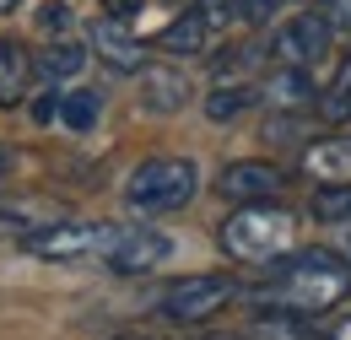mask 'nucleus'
<instances>
[{
    "mask_svg": "<svg viewBox=\"0 0 351 340\" xmlns=\"http://www.w3.org/2000/svg\"><path fill=\"white\" fill-rule=\"evenodd\" d=\"M287 189V173L265 157H243V162H227L217 178V195L227 206H254V200H281Z\"/></svg>",
    "mask_w": 351,
    "mask_h": 340,
    "instance_id": "0eeeda50",
    "label": "nucleus"
},
{
    "mask_svg": "<svg viewBox=\"0 0 351 340\" xmlns=\"http://www.w3.org/2000/svg\"><path fill=\"white\" fill-rule=\"evenodd\" d=\"M119 238V221H49L44 232H33L22 249L38 259H54V265H103L108 249Z\"/></svg>",
    "mask_w": 351,
    "mask_h": 340,
    "instance_id": "39448f33",
    "label": "nucleus"
},
{
    "mask_svg": "<svg viewBox=\"0 0 351 340\" xmlns=\"http://www.w3.org/2000/svg\"><path fill=\"white\" fill-rule=\"evenodd\" d=\"M308 216H313L319 227H341V232H351V184H324V189L313 195Z\"/></svg>",
    "mask_w": 351,
    "mask_h": 340,
    "instance_id": "6ab92c4d",
    "label": "nucleus"
},
{
    "mask_svg": "<svg viewBox=\"0 0 351 340\" xmlns=\"http://www.w3.org/2000/svg\"><path fill=\"white\" fill-rule=\"evenodd\" d=\"M195 11L211 22V33H227V27L243 22V16H238V0H195Z\"/></svg>",
    "mask_w": 351,
    "mask_h": 340,
    "instance_id": "412c9836",
    "label": "nucleus"
},
{
    "mask_svg": "<svg viewBox=\"0 0 351 340\" xmlns=\"http://www.w3.org/2000/svg\"><path fill=\"white\" fill-rule=\"evenodd\" d=\"M97 114H103V97H97L92 86L60 92V125H65V130H92V125H97Z\"/></svg>",
    "mask_w": 351,
    "mask_h": 340,
    "instance_id": "aec40b11",
    "label": "nucleus"
},
{
    "mask_svg": "<svg viewBox=\"0 0 351 340\" xmlns=\"http://www.w3.org/2000/svg\"><path fill=\"white\" fill-rule=\"evenodd\" d=\"M92 54L108 65V71H119V76H141L146 71V43L130 33V22H119V16H103L97 27H92Z\"/></svg>",
    "mask_w": 351,
    "mask_h": 340,
    "instance_id": "1a4fd4ad",
    "label": "nucleus"
},
{
    "mask_svg": "<svg viewBox=\"0 0 351 340\" xmlns=\"http://www.w3.org/2000/svg\"><path fill=\"white\" fill-rule=\"evenodd\" d=\"M49 221H60V211H49V206H33V200H22V206H0V232L5 238H33V232H44Z\"/></svg>",
    "mask_w": 351,
    "mask_h": 340,
    "instance_id": "a211bd4d",
    "label": "nucleus"
},
{
    "mask_svg": "<svg viewBox=\"0 0 351 340\" xmlns=\"http://www.w3.org/2000/svg\"><path fill=\"white\" fill-rule=\"evenodd\" d=\"M281 5L287 0H238V16H243V27H270L281 16Z\"/></svg>",
    "mask_w": 351,
    "mask_h": 340,
    "instance_id": "4be33fe9",
    "label": "nucleus"
},
{
    "mask_svg": "<svg viewBox=\"0 0 351 340\" xmlns=\"http://www.w3.org/2000/svg\"><path fill=\"white\" fill-rule=\"evenodd\" d=\"M200 340H243V335H200Z\"/></svg>",
    "mask_w": 351,
    "mask_h": 340,
    "instance_id": "c756f323",
    "label": "nucleus"
},
{
    "mask_svg": "<svg viewBox=\"0 0 351 340\" xmlns=\"http://www.w3.org/2000/svg\"><path fill=\"white\" fill-rule=\"evenodd\" d=\"M319 340H351V319H324V324H319Z\"/></svg>",
    "mask_w": 351,
    "mask_h": 340,
    "instance_id": "393cba45",
    "label": "nucleus"
},
{
    "mask_svg": "<svg viewBox=\"0 0 351 340\" xmlns=\"http://www.w3.org/2000/svg\"><path fill=\"white\" fill-rule=\"evenodd\" d=\"M108 5V16H119V22H130L135 11H141V0H103Z\"/></svg>",
    "mask_w": 351,
    "mask_h": 340,
    "instance_id": "a878e982",
    "label": "nucleus"
},
{
    "mask_svg": "<svg viewBox=\"0 0 351 340\" xmlns=\"http://www.w3.org/2000/svg\"><path fill=\"white\" fill-rule=\"evenodd\" d=\"M217 243L238 265H276L281 254L298 249V211L281 200H254V206H232V216L217 227Z\"/></svg>",
    "mask_w": 351,
    "mask_h": 340,
    "instance_id": "f03ea898",
    "label": "nucleus"
},
{
    "mask_svg": "<svg viewBox=\"0 0 351 340\" xmlns=\"http://www.w3.org/2000/svg\"><path fill=\"white\" fill-rule=\"evenodd\" d=\"M38 27H44V33H54V38H60V33H71V5H65V0L38 5Z\"/></svg>",
    "mask_w": 351,
    "mask_h": 340,
    "instance_id": "5701e85b",
    "label": "nucleus"
},
{
    "mask_svg": "<svg viewBox=\"0 0 351 340\" xmlns=\"http://www.w3.org/2000/svg\"><path fill=\"white\" fill-rule=\"evenodd\" d=\"M5 168H11V151H5V146H0V178H5Z\"/></svg>",
    "mask_w": 351,
    "mask_h": 340,
    "instance_id": "cd10ccee",
    "label": "nucleus"
},
{
    "mask_svg": "<svg viewBox=\"0 0 351 340\" xmlns=\"http://www.w3.org/2000/svg\"><path fill=\"white\" fill-rule=\"evenodd\" d=\"M303 173L324 184H351V135H313L303 141Z\"/></svg>",
    "mask_w": 351,
    "mask_h": 340,
    "instance_id": "ddd939ff",
    "label": "nucleus"
},
{
    "mask_svg": "<svg viewBox=\"0 0 351 340\" xmlns=\"http://www.w3.org/2000/svg\"><path fill=\"white\" fill-rule=\"evenodd\" d=\"M313 114H319L324 125H351V54H341V65H335V82L319 92Z\"/></svg>",
    "mask_w": 351,
    "mask_h": 340,
    "instance_id": "f3484780",
    "label": "nucleus"
},
{
    "mask_svg": "<svg viewBox=\"0 0 351 340\" xmlns=\"http://www.w3.org/2000/svg\"><path fill=\"white\" fill-rule=\"evenodd\" d=\"M16 5H22V0H0V16H5V11H16Z\"/></svg>",
    "mask_w": 351,
    "mask_h": 340,
    "instance_id": "c85d7f7f",
    "label": "nucleus"
},
{
    "mask_svg": "<svg viewBox=\"0 0 351 340\" xmlns=\"http://www.w3.org/2000/svg\"><path fill=\"white\" fill-rule=\"evenodd\" d=\"M330 22H335V33H351V0H330V11H324Z\"/></svg>",
    "mask_w": 351,
    "mask_h": 340,
    "instance_id": "b1692460",
    "label": "nucleus"
},
{
    "mask_svg": "<svg viewBox=\"0 0 351 340\" xmlns=\"http://www.w3.org/2000/svg\"><path fill=\"white\" fill-rule=\"evenodd\" d=\"M238 292H243V281H232V276H184L157 298V319L173 330H200L217 313H227Z\"/></svg>",
    "mask_w": 351,
    "mask_h": 340,
    "instance_id": "20e7f679",
    "label": "nucleus"
},
{
    "mask_svg": "<svg viewBox=\"0 0 351 340\" xmlns=\"http://www.w3.org/2000/svg\"><path fill=\"white\" fill-rule=\"evenodd\" d=\"M211 38H217V33H211V22L189 5L178 22H168V27L157 33V49H162V54H206V49H211Z\"/></svg>",
    "mask_w": 351,
    "mask_h": 340,
    "instance_id": "2eb2a0df",
    "label": "nucleus"
},
{
    "mask_svg": "<svg viewBox=\"0 0 351 340\" xmlns=\"http://www.w3.org/2000/svg\"><path fill=\"white\" fill-rule=\"evenodd\" d=\"M168 254H173V243H168L157 227H119V238H114V249L103 259V270H114V276H141V270H157Z\"/></svg>",
    "mask_w": 351,
    "mask_h": 340,
    "instance_id": "6e6552de",
    "label": "nucleus"
},
{
    "mask_svg": "<svg viewBox=\"0 0 351 340\" xmlns=\"http://www.w3.org/2000/svg\"><path fill=\"white\" fill-rule=\"evenodd\" d=\"M82 65H87V49H82L76 38H65V33H60V38L38 54V82H49V86L76 82V76H82Z\"/></svg>",
    "mask_w": 351,
    "mask_h": 340,
    "instance_id": "dca6fc26",
    "label": "nucleus"
},
{
    "mask_svg": "<svg viewBox=\"0 0 351 340\" xmlns=\"http://www.w3.org/2000/svg\"><path fill=\"white\" fill-rule=\"evenodd\" d=\"M351 298V259L335 249H292L265 265V281L243 287L238 302L249 313H330Z\"/></svg>",
    "mask_w": 351,
    "mask_h": 340,
    "instance_id": "f257e3e1",
    "label": "nucleus"
},
{
    "mask_svg": "<svg viewBox=\"0 0 351 340\" xmlns=\"http://www.w3.org/2000/svg\"><path fill=\"white\" fill-rule=\"evenodd\" d=\"M114 340H152V335H141V330H125V335H114Z\"/></svg>",
    "mask_w": 351,
    "mask_h": 340,
    "instance_id": "bb28decb",
    "label": "nucleus"
},
{
    "mask_svg": "<svg viewBox=\"0 0 351 340\" xmlns=\"http://www.w3.org/2000/svg\"><path fill=\"white\" fill-rule=\"evenodd\" d=\"M260 97L270 103V108H298V114H308V108L319 103L313 71H303V65H276V71L260 82Z\"/></svg>",
    "mask_w": 351,
    "mask_h": 340,
    "instance_id": "f8f14e48",
    "label": "nucleus"
},
{
    "mask_svg": "<svg viewBox=\"0 0 351 340\" xmlns=\"http://www.w3.org/2000/svg\"><path fill=\"white\" fill-rule=\"evenodd\" d=\"M195 92L184 82V71H168V65H146L141 71V108L146 114H184V103H189Z\"/></svg>",
    "mask_w": 351,
    "mask_h": 340,
    "instance_id": "9b49d317",
    "label": "nucleus"
},
{
    "mask_svg": "<svg viewBox=\"0 0 351 340\" xmlns=\"http://www.w3.org/2000/svg\"><path fill=\"white\" fill-rule=\"evenodd\" d=\"M330 49H335V22L324 11H292L270 33V60L276 65H303V71H313Z\"/></svg>",
    "mask_w": 351,
    "mask_h": 340,
    "instance_id": "423d86ee",
    "label": "nucleus"
},
{
    "mask_svg": "<svg viewBox=\"0 0 351 340\" xmlns=\"http://www.w3.org/2000/svg\"><path fill=\"white\" fill-rule=\"evenodd\" d=\"M195 195H200V168H195V157H146V162L125 178V206H130L135 216L184 211Z\"/></svg>",
    "mask_w": 351,
    "mask_h": 340,
    "instance_id": "7ed1b4c3",
    "label": "nucleus"
},
{
    "mask_svg": "<svg viewBox=\"0 0 351 340\" xmlns=\"http://www.w3.org/2000/svg\"><path fill=\"white\" fill-rule=\"evenodd\" d=\"M38 82V54L16 38H0V108H16Z\"/></svg>",
    "mask_w": 351,
    "mask_h": 340,
    "instance_id": "9d476101",
    "label": "nucleus"
},
{
    "mask_svg": "<svg viewBox=\"0 0 351 340\" xmlns=\"http://www.w3.org/2000/svg\"><path fill=\"white\" fill-rule=\"evenodd\" d=\"M260 103H265V97H260V82H243V76L232 82V76H227V82H217L211 92H206V119L232 125V119H243V114H249V108H260Z\"/></svg>",
    "mask_w": 351,
    "mask_h": 340,
    "instance_id": "4468645a",
    "label": "nucleus"
}]
</instances>
